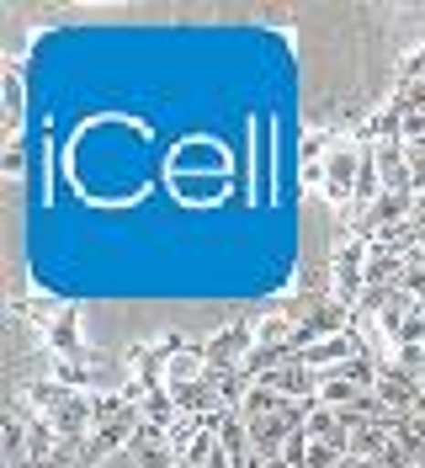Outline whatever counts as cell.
I'll use <instances>...</instances> for the list:
<instances>
[{
  "instance_id": "1",
  "label": "cell",
  "mask_w": 425,
  "mask_h": 468,
  "mask_svg": "<svg viewBox=\"0 0 425 468\" xmlns=\"http://www.w3.org/2000/svg\"><path fill=\"white\" fill-rule=\"evenodd\" d=\"M22 394H27L32 410L58 431V441H90V431H96V394L90 388H69V383H58V378H37Z\"/></svg>"
},
{
  "instance_id": "2",
  "label": "cell",
  "mask_w": 425,
  "mask_h": 468,
  "mask_svg": "<svg viewBox=\"0 0 425 468\" xmlns=\"http://www.w3.org/2000/svg\"><path fill=\"white\" fill-rule=\"evenodd\" d=\"M367 256H372V239L356 224H335V239H330V271H324V288L340 309L356 314L362 292H367Z\"/></svg>"
},
{
  "instance_id": "3",
  "label": "cell",
  "mask_w": 425,
  "mask_h": 468,
  "mask_svg": "<svg viewBox=\"0 0 425 468\" xmlns=\"http://www.w3.org/2000/svg\"><path fill=\"white\" fill-rule=\"evenodd\" d=\"M356 176H362V144H356V139H340V144L330 149V160H324V186H319V197L335 207L340 218L356 203Z\"/></svg>"
},
{
  "instance_id": "4",
  "label": "cell",
  "mask_w": 425,
  "mask_h": 468,
  "mask_svg": "<svg viewBox=\"0 0 425 468\" xmlns=\"http://www.w3.org/2000/svg\"><path fill=\"white\" fill-rule=\"evenodd\" d=\"M255 351V324L234 320V324H218L207 341H202V356H207V378H224V373H239L245 356Z\"/></svg>"
},
{
  "instance_id": "5",
  "label": "cell",
  "mask_w": 425,
  "mask_h": 468,
  "mask_svg": "<svg viewBox=\"0 0 425 468\" xmlns=\"http://www.w3.org/2000/svg\"><path fill=\"white\" fill-rule=\"evenodd\" d=\"M170 176H224L228 171V149L218 139H186L170 149Z\"/></svg>"
},
{
  "instance_id": "6",
  "label": "cell",
  "mask_w": 425,
  "mask_h": 468,
  "mask_svg": "<svg viewBox=\"0 0 425 468\" xmlns=\"http://www.w3.org/2000/svg\"><path fill=\"white\" fill-rule=\"evenodd\" d=\"M367 351V341L356 335V324L351 330H340V335H324V341H313V346H303L298 351V362L303 367H313V373H340L351 356H362Z\"/></svg>"
},
{
  "instance_id": "7",
  "label": "cell",
  "mask_w": 425,
  "mask_h": 468,
  "mask_svg": "<svg viewBox=\"0 0 425 468\" xmlns=\"http://www.w3.org/2000/svg\"><path fill=\"white\" fill-rule=\"evenodd\" d=\"M340 139H345V133H335V128H309V133H303V144H298V186H303V192L319 197V186H324V160H330V149H335Z\"/></svg>"
},
{
  "instance_id": "8",
  "label": "cell",
  "mask_w": 425,
  "mask_h": 468,
  "mask_svg": "<svg viewBox=\"0 0 425 468\" xmlns=\"http://www.w3.org/2000/svg\"><path fill=\"white\" fill-rule=\"evenodd\" d=\"M43 351L54 362H85V324H80V303H64L48 330H43Z\"/></svg>"
},
{
  "instance_id": "9",
  "label": "cell",
  "mask_w": 425,
  "mask_h": 468,
  "mask_svg": "<svg viewBox=\"0 0 425 468\" xmlns=\"http://www.w3.org/2000/svg\"><path fill=\"white\" fill-rule=\"evenodd\" d=\"M22 122H27V86H22V64L11 58L0 69V128H5V144H22Z\"/></svg>"
},
{
  "instance_id": "10",
  "label": "cell",
  "mask_w": 425,
  "mask_h": 468,
  "mask_svg": "<svg viewBox=\"0 0 425 468\" xmlns=\"http://www.w3.org/2000/svg\"><path fill=\"white\" fill-rule=\"evenodd\" d=\"M319 378H324V373L303 367L298 356H292V362H282L277 373H266V383H271L282 399H292V405H309V399H319Z\"/></svg>"
},
{
  "instance_id": "11",
  "label": "cell",
  "mask_w": 425,
  "mask_h": 468,
  "mask_svg": "<svg viewBox=\"0 0 425 468\" xmlns=\"http://www.w3.org/2000/svg\"><path fill=\"white\" fill-rule=\"evenodd\" d=\"M377 171H383V192H415L409 149L404 144H377Z\"/></svg>"
},
{
  "instance_id": "12",
  "label": "cell",
  "mask_w": 425,
  "mask_h": 468,
  "mask_svg": "<svg viewBox=\"0 0 425 468\" xmlns=\"http://www.w3.org/2000/svg\"><path fill=\"white\" fill-rule=\"evenodd\" d=\"M404 266H409V256H398V250H388V245H372L367 288H398V282H404Z\"/></svg>"
},
{
  "instance_id": "13",
  "label": "cell",
  "mask_w": 425,
  "mask_h": 468,
  "mask_svg": "<svg viewBox=\"0 0 425 468\" xmlns=\"http://www.w3.org/2000/svg\"><path fill=\"white\" fill-rule=\"evenodd\" d=\"M367 399V388L362 383H351L345 373H324L319 378V405H330V410H356Z\"/></svg>"
},
{
  "instance_id": "14",
  "label": "cell",
  "mask_w": 425,
  "mask_h": 468,
  "mask_svg": "<svg viewBox=\"0 0 425 468\" xmlns=\"http://www.w3.org/2000/svg\"><path fill=\"white\" fill-rule=\"evenodd\" d=\"M292 335H298V320L287 309H266L255 320V346H292Z\"/></svg>"
},
{
  "instance_id": "15",
  "label": "cell",
  "mask_w": 425,
  "mask_h": 468,
  "mask_svg": "<svg viewBox=\"0 0 425 468\" xmlns=\"http://www.w3.org/2000/svg\"><path fill=\"white\" fill-rule=\"evenodd\" d=\"M282 405H292V399H282L266 378H255L250 388H245V399H239V415H245V420H260V415H277Z\"/></svg>"
},
{
  "instance_id": "16",
  "label": "cell",
  "mask_w": 425,
  "mask_h": 468,
  "mask_svg": "<svg viewBox=\"0 0 425 468\" xmlns=\"http://www.w3.org/2000/svg\"><path fill=\"white\" fill-rule=\"evenodd\" d=\"M170 181H175L181 203H218V192H224V176H170Z\"/></svg>"
},
{
  "instance_id": "17",
  "label": "cell",
  "mask_w": 425,
  "mask_h": 468,
  "mask_svg": "<svg viewBox=\"0 0 425 468\" xmlns=\"http://www.w3.org/2000/svg\"><path fill=\"white\" fill-rule=\"evenodd\" d=\"M0 176H5V181H22V176H27V149L5 144V154H0Z\"/></svg>"
},
{
  "instance_id": "18",
  "label": "cell",
  "mask_w": 425,
  "mask_h": 468,
  "mask_svg": "<svg viewBox=\"0 0 425 468\" xmlns=\"http://www.w3.org/2000/svg\"><path fill=\"white\" fill-rule=\"evenodd\" d=\"M345 452L340 447H324V441H309V458H303V468H335Z\"/></svg>"
},
{
  "instance_id": "19",
  "label": "cell",
  "mask_w": 425,
  "mask_h": 468,
  "mask_svg": "<svg viewBox=\"0 0 425 468\" xmlns=\"http://www.w3.org/2000/svg\"><path fill=\"white\" fill-rule=\"evenodd\" d=\"M335 468H367V458H356V452H345V458H340Z\"/></svg>"
},
{
  "instance_id": "20",
  "label": "cell",
  "mask_w": 425,
  "mask_h": 468,
  "mask_svg": "<svg viewBox=\"0 0 425 468\" xmlns=\"http://www.w3.org/2000/svg\"><path fill=\"white\" fill-rule=\"evenodd\" d=\"M260 463L266 468H292V463H282V458H260Z\"/></svg>"
},
{
  "instance_id": "21",
  "label": "cell",
  "mask_w": 425,
  "mask_h": 468,
  "mask_svg": "<svg viewBox=\"0 0 425 468\" xmlns=\"http://www.w3.org/2000/svg\"><path fill=\"white\" fill-rule=\"evenodd\" d=\"M409 261H420V266H425V245H420V250H415V256H409Z\"/></svg>"
},
{
  "instance_id": "22",
  "label": "cell",
  "mask_w": 425,
  "mask_h": 468,
  "mask_svg": "<svg viewBox=\"0 0 425 468\" xmlns=\"http://www.w3.org/2000/svg\"><path fill=\"white\" fill-rule=\"evenodd\" d=\"M367 468H388V463H383V458H367Z\"/></svg>"
},
{
  "instance_id": "23",
  "label": "cell",
  "mask_w": 425,
  "mask_h": 468,
  "mask_svg": "<svg viewBox=\"0 0 425 468\" xmlns=\"http://www.w3.org/2000/svg\"><path fill=\"white\" fill-rule=\"evenodd\" d=\"M415 468H425V463H415Z\"/></svg>"
}]
</instances>
